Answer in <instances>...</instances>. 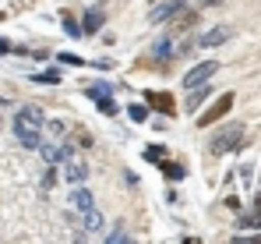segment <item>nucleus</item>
I'll use <instances>...</instances> for the list:
<instances>
[{
	"label": "nucleus",
	"mask_w": 261,
	"mask_h": 244,
	"mask_svg": "<svg viewBox=\"0 0 261 244\" xmlns=\"http://www.w3.org/2000/svg\"><path fill=\"white\" fill-rule=\"evenodd\" d=\"M244 145V124H222L212 131V138H208V152L212 156H222V152H229V149H240Z\"/></svg>",
	"instance_id": "nucleus-1"
},
{
	"label": "nucleus",
	"mask_w": 261,
	"mask_h": 244,
	"mask_svg": "<svg viewBox=\"0 0 261 244\" xmlns=\"http://www.w3.org/2000/svg\"><path fill=\"white\" fill-rule=\"evenodd\" d=\"M233 103H237V96H233V92H222L216 103H212V106L198 117V127H212V124H219L226 114H229V110H233Z\"/></svg>",
	"instance_id": "nucleus-2"
},
{
	"label": "nucleus",
	"mask_w": 261,
	"mask_h": 244,
	"mask_svg": "<svg viewBox=\"0 0 261 244\" xmlns=\"http://www.w3.org/2000/svg\"><path fill=\"white\" fill-rule=\"evenodd\" d=\"M46 163H53V166H60V163L71 156V142H64V138H49V142H39V149H36Z\"/></svg>",
	"instance_id": "nucleus-3"
},
{
	"label": "nucleus",
	"mask_w": 261,
	"mask_h": 244,
	"mask_svg": "<svg viewBox=\"0 0 261 244\" xmlns=\"http://www.w3.org/2000/svg\"><path fill=\"white\" fill-rule=\"evenodd\" d=\"M184 7H191V0H155V7L148 11V21H152V25H163V21H170L173 14H180Z\"/></svg>",
	"instance_id": "nucleus-4"
},
{
	"label": "nucleus",
	"mask_w": 261,
	"mask_h": 244,
	"mask_svg": "<svg viewBox=\"0 0 261 244\" xmlns=\"http://www.w3.org/2000/svg\"><path fill=\"white\" fill-rule=\"evenodd\" d=\"M145 103H148V110H155V114H163V117H173L176 114V103H173V92H145Z\"/></svg>",
	"instance_id": "nucleus-5"
},
{
	"label": "nucleus",
	"mask_w": 261,
	"mask_h": 244,
	"mask_svg": "<svg viewBox=\"0 0 261 244\" xmlns=\"http://www.w3.org/2000/svg\"><path fill=\"white\" fill-rule=\"evenodd\" d=\"M219 71V60H201V64H194L187 75H184V88H194V85H201V81H208L212 75Z\"/></svg>",
	"instance_id": "nucleus-6"
},
{
	"label": "nucleus",
	"mask_w": 261,
	"mask_h": 244,
	"mask_svg": "<svg viewBox=\"0 0 261 244\" xmlns=\"http://www.w3.org/2000/svg\"><path fill=\"white\" fill-rule=\"evenodd\" d=\"M14 124H25V127H36V131H43V106H32V103H25V106H18V114H14Z\"/></svg>",
	"instance_id": "nucleus-7"
},
{
	"label": "nucleus",
	"mask_w": 261,
	"mask_h": 244,
	"mask_svg": "<svg viewBox=\"0 0 261 244\" xmlns=\"http://www.w3.org/2000/svg\"><path fill=\"white\" fill-rule=\"evenodd\" d=\"M233 36V29L229 25H216V29H208V32H201L198 39H194V46H201V50H208V46H219V42H226Z\"/></svg>",
	"instance_id": "nucleus-8"
},
{
	"label": "nucleus",
	"mask_w": 261,
	"mask_h": 244,
	"mask_svg": "<svg viewBox=\"0 0 261 244\" xmlns=\"http://www.w3.org/2000/svg\"><path fill=\"white\" fill-rule=\"evenodd\" d=\"M102 25H106V11H102V4H95L92 11H85V18H82V32L85 36H95Z\"/></svg>",
	"instance_id": "nucleus-9"
},
{
	"label": "nucleus",
	"mask_w": 261,
	"mask_h": 244,
	"mask_svg": "<svg viewBox=\"0 0 261 244\" xmlns=\"http://www.w3.org/2000/svg\"><path fill=\"white\" fill-rule=\"evenodd\" d=\"M64 166V177L71 181V184H85V177H88V166L82 160H74V156H67V160L60 163Z\"/></svg>",
	"instance_id": "nucleus-10"
},
{
	"label": "nucleus",
	"mask_w": 261,
	"mask_h": 244,
	"mask_svg": "<svg viewBox=\"0 0 261 244\" xmlns=\"http://www.w3.org/2000/svg\"><path fill=\"white\" fill-rule=\"evenodd\" d=\"M208 96H212V85H208V81L194 85V88H191V96H187V110H191V114H198V106H201Z\"/></svg>",
	"instance_id": "nucleus-11"
},
{
	"label": "nucleus",
	"mask_w": 261,
	"mask_h": 244,
	"mask_svg": "<svg viewBox=\"0 0 261 244\" xmlns=\"http://www.w3.org/2000/svg\"><path fill=\"white\" fill-rule=\"evenodd\" d=\"M14 135H18V142L25 149H39V142H43V135L36 127H25V124H14Z\"/></svg>",
	"instance_id": "nucleus-12"
},
{
	"label": "nucleus",
	"mask_w": 261,
	"mask_h": 244,
	"mask_svg": "<svg viewBox=\"0 0 261 244\" xmlns=\"http://www.w3.org/2000/svg\"><path fill=\"white\" fill-rule=\"evenodd\" d=\"M159 170H163L166 181H184V177H187L184 163H173V160H159Z\"/></svg>",
	"instance_id": "nucleus-13"
},
{
	"label": "nucleus",
	"mask_w": 261,
	"mask_h": 244,
	"mask_svg": "<svg viewBox=\"0 0 261 244\" xmlns=\"http://www.w3.org/2000/svg\"><path fill=\"white\" fill-rule=\"evenodd\" d=\"M117 88L110 81H85V96L88 99H102V96H113Z\"/></svg>",
	"instance_id": "nucleus-14"
},
{
	"label": "nucleus",
	"mask_w": 261,
	"mask_h": 244,
	"mask_svg": "<svg viewBox=\"0 0 261 244\" xmlns=\"http://www.w3.org/2000/svg\"><path fill=\"white\" fill-rule=\"evenodd\" d=\"M71 202H74V209H82V212L95 205V202H92V191H85V188H78V191L71 195Z\"/></svg>",
	"instance_id": "nucleus-15"
},
{
	"label": "nucleus",
	"mask_w": 261,
	"mask_h": 244,
	"mask_svg": "<svg viewBox=\"0 0 261 244\" xmlns=\"http://www.w3.org/2000/svg\"><path fill=\"white\" fill-rule=\"evenodd\" d=\"M141 156H145V163H159V160H166V145H159V142L155 145H145Z\"/></svg>",
	"instance_id": "nucleus-16"
},
{
	"label": "nucleus",
	"mask_w": 261,
	"mask_h": 244,
	"mask_svg": "<svg viewBox=\"0 0 261 244\" xmlns=\"http://www.w3.org/2000/svg\"><path fill=\"white\" fill-rule=\"evenodd\" d=\"M127 117H130V121H138V124H145V121H148V103H145V106H141V103H130Z\"/></svg>",
	"instance_id": "nucleus-17"
},
{
	"label": "nucleus",
	"mask_w": 261,
	"mask_h": 244,
	"mask_svg": "<svg viewBox=\"0 0 261 244\" xmlns=\"http://www.w3.org/2000/svg\"><path fill=\"white\" fill-rule=\"evenodd\" d=\"M32 81H39V85H60V71H36Z\"/></svg>",
	"instance_id": "nucleus-18"
},
{
	"label": "nucleus",
	"mask_w": 261,
	"mask_h": 244,
	"mask_svg": "<svg viewBox=\"0 0 261 244\" xmlns=\"http://www.w3.org/2000/svg\"><path fill=\"white\" fill-rule=\"evenodd\" d=\"M99 227H102V216H99L95 205H92V209H85V230H99Z\"/></svg>",
	"instance_id": "nucleus-19"
},
{
	"label": "nucleus",
	"mask_w": 261,
	"mask_h": 244,
	"mask_svg": "<svg viewBox=\"0 0 261 244\" xmlns=\"http://www.w3.org/2000/svg\"><path fill=\"white\" fill-rule=\"evenodd\" d=\"M43 127H49L53 138H64V135H67V124H64V121H46Z\"/></svg>",
	"instance_id": "nucleus-20"
},
{
	"label": "nucleus",
	"mask_w": 261,
	"mask_h": 244,
	"mask_svg": "<svg viewBox=\"0 0 261 244\" xmlns=\"http://www.w3.org/2000/svg\"><path fill=\"white\" fill-rule=\"evenodd\" d=\"M64 29H67V36H71V39H82V36H85V32H82V25H78L74 18H64Z\"/></svg>",
	"instance_id": "nucleus-21"
},
{
	"label": "nucleus",
	"mask_w": 261,
	"mask_h": 244,
	"mask_svg": "<svg viewBox=\"0 0 261 244\" xmlns=\"http://www.w3.org/2000/svg\"><path fill=\"white\" fill-rule=\"evenodd\" d=\"M95 103H99V110H102V114H110V117L117 114V103H113V96H102V99H95Z\"/></svg>",
	"instance_id": "nucleus-22"
},
{
	"label": "nucleus",
	"mask_w": 261,
	"mask_h": 244,
	"mask_svg": "<svg viewBox=\"0 0 261 244\" xmlns=\"http://www.w3.org/2000/svg\"><path fill=\"white\" fill-rule=\"evenodd\" d=\"M57 60H60V64H71V68H82V64H85V60L74 57V53H57Z\"/></svg>",
	"instance_id": "nucleus-23"
},
{
	"label": "nucleus",
	"mask_w": 261,
	"mask_h": 244,
	"mask_svg": "<svg viewBox=\"0 0 261 244\" xmlns=\"http://www.w3.org/2000/svg\"><path fill=\"white\" fill-rule=\"evenodd\" d=\"M78 149H92V135H78Z\"/></svg>",
	"instance_id": "nucleus-24"
},
{
	"label": "nucleus",
	"mask_w": 261,
	"mask_h": 244,
	"mask_svg": "<svg viewBox=\"0 0 261 244\" xmlns=\"http://www.w3.org/2000/svg\"><path fill=\"white\" fill-rule=\"evenodd\" d=\"M7 50H11V42H7V39H0V57H4Z\"/></svg>",
	"instance_id": "nucleus-25"
},
{
	"label": "nucleus",
	"mask_w": 261,
	"mask_h": 244,
	"mask_svg": "<svg viewBox=\"0 0 261 244\" xmlns=\"http://www.w3.org/2000/svg\"><path fill=\"white\" fill-rule=\"evenodd\" d=\"M240 241H251V244H261V234H254V237H240Z\"/></svg>",
	"instance_id": "nucleus-26"
},
{
	"label": "nucleus",
	"mask_w": 261,
	"mask_h": 244,
	"mask_svg": "<svg viewBox=\"0 0 261 244\" xmlns=\"http://www.w3.org/2000/svg\"><path fill=\"white\" fill-rule=\"evenodd\" d=\"M254 212H261V198H258V202H254Z\"/></svg>",
	"instance_id": "nucleus-27"
},
{
	"label": "nucleus",
	"mask_w": 261,
	"mask_h": 244,
	"mask_svg": "<svg viewBox=\"0 0 261 244\" xmlns=\"http://www.w3.org/2000/svg\"><path fill=\"white\" fill-rule=\"evenodd\" d=\"M0 21H4V11H0Z\"/></svg>",
	"instance_id": "nucleus-28"
},
{
	"label": "nucleus",
	"mask_w": 261,
	"mask_h": 244,
	"mask_svg": "<svg viewBox=\"0 0 261 244\" xmlns=\"http://www.w3.org/2000/svg\"><path fill=\"white\" fill-rule=\"evenodd\" d=\"M0 127H4V124H0Z\"/></svg>",
	"instance_id": "nucleus-29"
},
{
	"label": "nucleus",
	"mask_w": 261,
	"mask_h": 244,
	"mask_svg": "<svg viewBox=\"0 0 261 244\" xmlns=\"http://www.w3.org/2000/svg\"><path fill=\"white\" fill-rule=\"evenodd\" d=\"M152 4H155V0H152Z\"/></svg>",
	"instance_id": "nucleus-30"
}]
</instances>
